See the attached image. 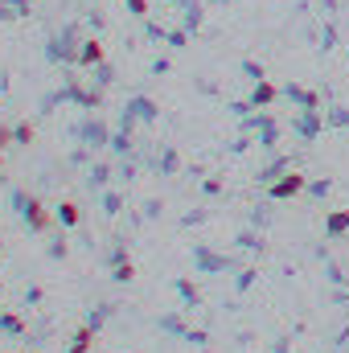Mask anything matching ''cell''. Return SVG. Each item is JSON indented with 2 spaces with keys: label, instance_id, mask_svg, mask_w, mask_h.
<instances>
[{
  "label": "cell",
  "instance_id": "obj_9",
  "mask_svg": "<svg viewBox=\"0 0 349 353\" xmlns=\"http://www.w3.org/2000/svg\"><path fill=\"white\" fill-rule=\"evenodd\" d=\"M128 4H132V12H140V17H144V8H148V0H128Z\"/></svg>",
  "mask_w": 349,
  "mask_h": 353
},
{
  "label": "cell",
  "instance_id": "obj_2",
  "mask_svg": "<svg viewBox=\"0 0 349 353\" xmlns=\"http://www.w3.org/2000/svg\"><path fill=\"white\" fill-rule=\"evenodd\" d=\"M25 218H29V226H33V230H46V226H50V218L41 214V205H37V201H29V205H25Z\"/></svg>",
  "mask_w": 349,
  "mask_h": 353
},
{
  "label": "cell",
  "instance_id": "obj_7",
  "mask_svg": "<svg viewBox=\"0 0 349 353\" xmlns=\"http://www.w3.org/2000/svg\"><path fill=\"white\" fill-rule=\"evenodd\" d=\"M87 341H90V329H83V333L74 337V350H70V353H87Z\"/></svg>",
  "mask_w": 349,
  "mask_h": 353
},
{
  "label": "cell",
  "instance_id": "obj_1",
  "mask_svg": "<svg viewBox=\"0 0 349 353\" xmlns=\"http://www.w3.org/2000/svg\"><path fill=\"white\" fill-rule=\"evenodd\" d=\"M300 189H304V176L292 173V176H283V181L271 189V197H292V193H300Z\"/></svg>",
  "mask_w": 349,
  "mask_h": 353
},
{
  "label": "cell",
  "instance_id": "obj_4",
  "mask_svg": "<svg viewBox=\"0 0 349 353\" xmlns=\"http://www.w3.org/2000/svg\"><path fill=\"white\" fill-rule=\"evenodd\" d=\"M58 218H62L66 226H74V222H79V205H70V201H66V205H58Z\"/></svg>",
  "mask_w": 349,
  "mask_h": 353
},
{
  "label": "cell",
  "instance_id": "obj_8",
  "mask_svg": "<svg viewBox=\"0 0 349 353\" xmlns=\"http://www.w3.org/2000/svg\"><path fill=\"white\" fill-rule=\"evenodd\" d=\"M12 136H17V140H21V144H29V140H33V128H29V123H21V128H17V132H12Z\"/></svg>",
  "mask_w": 349,
  "mask_h": 353
},
{
  "label": "cell",
  "instance_id": "obj_6",
  "mask_svg": "<svg viewBox=\"0 0 349 353\" xmlns=\"http://www.w3.org/2000/svg\"><path fill=\"white\" fill-rule=\"evenodd\" d=\"M275 99V87L271 83H259V90H255V103H271Z\"/></svg>",
  "mask_w": 349,
  "mask_h": 353
},
{
  "label": "cell",
  "instance_id": "obj_3",
  "mask_svg": "<svg viewBox=\"0 0 349 353\" xmlns=\"http://www.w3.org/2000/svg\"><path fill=\"white\" fill-rule=\"evenodd\" d=\"M341 230H349V210H346V214H333V218H329V234H341Z\"/></svg>",
  "mask_w": 349,
  "mask_h": 353
},
{
  "label": "cell",
  "instance_id": "obj_5",
  "mask_svg": "<svg viewBox=\"0 0 349 353\" xmlns=\"http://www.w3.org/2000/svg\"><path fill=\"white\" fill-rule=\"evenodd\" d=\"M99 58H103V46H99V41H87V50H83V62H99Z\"/></svg>",
  "mask_w": 349,
  "mask_h": 353
}]
</instances>
